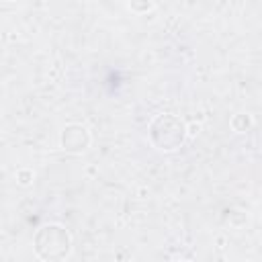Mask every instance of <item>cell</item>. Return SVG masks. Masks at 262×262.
<instances>
[{
	"mask_svg": "<svg viewBox=\"0 0 262 262\" xmlns=\"http://www.w3.org/2000/svg\"><path fill=\"white\" fill-rule=\"evenodd\" d=\"M37 237H43L47 242H51V246H47L39 256L47 258V260H59L66 258L72 250V242H70V233L61 227V225H45L41 227V231L37 233Z\"/></svg>",
	"mask_w": 262,
	"mask_h": 262,
	"instance_id": "obj_1",
	"label": "cell"
}]
</instances>
